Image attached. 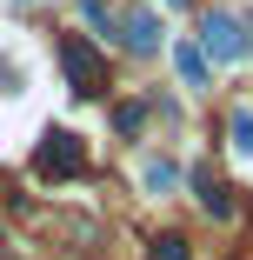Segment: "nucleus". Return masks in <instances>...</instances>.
Listing matches in <instances>:
<instances>
[{
	"mask_svg": "<svg viewBox=\"0 0 253 260\" xmlns=\"http://www.w3.org/2000/svg\"><path fill=\"white\" fill-rule=\"evenodd\" d=\"M173 67H180V80H187V87H207V54H200L193 40H180V47H173Z\"/></svg>",
	"mask_w": 253,
	"mask_h": 260,
	"instance_id": "423d86ee",
	"label": "nucleus"
},
{
	"mask_svg": "<svg viewBox=\"0 0 253 260\" xmlns=\"http://www.w3.org/2000/svg\"><path fill=\"white\" fill-rule=\"evenodd\" d=\"M193 200L207 207L213 220H233V187H227V180H220L213 167H193Z\"/></svg>",
	"mask_w": 253,
	"mask_h": 260,
	"instance_id": "20e7f679",
	"label": "nucleus"
},
{
	"mask_svg": "<svg viewBox=\"0 0 253 260\" xmlns=\"http://www.w3.org/2000/svg\"><path fill=\"white\" fill-rule=\"evenodd\" d=\"M140 180L154 187V193H167V187H173L180 174H173V160H147V174H140Z\"/></svg>",
	"mask_w": 253,
	"mask_h": 260,
	"instance_id": "6e6552de",
	"label": "nucleus"
},
{
	"mask_svg": "<svg viewBox=\"0 0 253 260\" xmlns=\"http://www.w3.org/2000/svg\"><path fill=\"white\" fill-rule=\"evenodd\" d=\"M120 34H127L133 54H154V47H160V14H154V7H133V14L120 20Z\"/></svg>",
	"mask_w": 253,
	"mask_h": 260,
	"instance_id": "39448f33",
	"label": "nucleus"
},
{
	"mask_svg": "<svg viewBox=\"0 0 253 260\" xmlns=\"http://www.w3.org/2000/svg\"><path fill=\"white\" fill-rule=\"evenodd\" d=\"M200 54H207V60H240L246 54V27L233 20V14H207V20H200Z\"/></svg>",
	"mask_w": 253,
	"mask_h": 260,
	"instance_id": "7ed1b4c3",
	"label": "nucleus"
},
{
	"mask_svg": "<svg viewBox=\"0 0 253 260\" xmlns=\"http://www.w3.org/2000/svg\"><path fill=\"white\" fill-rule=\"evenodd\" d=\"M147 260H193V253H187V240L167 234V240H154V253H147Z\"/></svg>",
	"mask_w": 253,
	"mask_h": 260,
	"instance_id": "9d476101",
	"label": "nucleus"
},
{
	"mask_svg": "<svg viewBox=\"0 0 253 260\" xmlns=\"http://www.w3.org/2000/svg\"><path fill=\"white\" fill-rule=\"evenodd\" d=\"M87 167V147H80V134H67V127H54L40 140V153H33V174L40 180H74Z\"/></svg>",
	"mask_w": 253,
	"mask_h": 260,
	"instance_id": "f257e3e1",
	"label": "nucleus"
},
{
	"mask_svg": "<svg viewBox=\"0 0 253 260\" xmlns=\"http://www.w3.org/2000/svg\"><path fill=\"white\" fill-rule=\"evenodd\" d=\"M233 147H240V153H253V107H240V114H233Z\"/></svg>",
	"mask_w": 253,
	"mask_h": 260,
	"instance_id": "1a4fd4ad",
	"label": "nucleus"
},
{
	"mask_svg": "<svg viewBox=\"0 0 253 260\" xmlns=\"http://www.w3.org/2000/svg\"><path fill=\"white\" fill-rule=\"evenodd\" d=\"M173 7H193V0H173Z\"/></svg>",
	"mask_w": 253,
	"mask_h": 260,
	"instance_id": "9b49d317",
	"label": "nucleus"
},
{
	"mask_svg": "<svg viewBox=\"0 0 253 260\" xmlns=\"http://www.w3.org/2000/svg\"><path fill=\"white\" fill-rule=\"evenodd\" d=\"M114 127L120 134H140L147 127V107H140V100H120V107H114Z\"/></svg>",
	"mask_w": 253,
	"mask_h": 260,
	"instance_id": "0eeeda50",
	"label": "nucleus"
},
{
	"mask_svg": "<svg viewBox=\"0 0 253 260\" xmlns=\"http://www.w3.org/2000/svg\"><path fill=\"white\" fill-rule=\"evenodd\" d=\"M60 74H67L74 93H100V87H107V67H100V54H93L87 34H67L60 40Z\"/></svg>",
	"mask_w": 253,
	"mask_h": 260,
	"instance_id": "f03ea898",
	"label": "nucleus"
}]
</instances>
